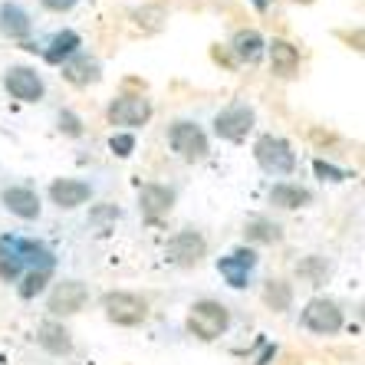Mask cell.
<instances>
[{"label":"cell","mask_w":365,"mask_h":365,"mask_svg":"<svg viewBox=\"0 0 365 365\" xmlns=\"http://www.w3.org/2000/svg\"><path fill=\"white\" fill-rule=\"evenodd\" d=\"M185 326L195 339L214 342L230 329V309L224 303H217V299H197V303L187 309Z\"/></svg>","instance_id":"1"},{"label":"cell","mask_w":365,"mask_h":365,"mask_svg":"<svg viewBox=\"0 0 365 365\" xmlns=\"http://www.w3.org/2000/svg\"><path fill=\"white\" fill-rule=\"evenodd\" d=\"M168 145L181 162H204L211 155V138L197 122L178 119L168 125Z\"/></svg>","instance_id":"2"},{"label":"cell","mask_w":365,"mask_h":365,"mask_svg":"<svg viewBox=\"0 0 365 365\" xmlns=\"http://www.w3.org/2000/svg\"><path fill=\"white\" fill-rule=\"evenodd\" d=\"M254 158L267 175H280V178H287V175L297 171V152H293V145H289L287 138L273 135V132H267V135H260L254 142Z\"/></svg>","instance_id":"3"},{"label":"cell","mask_w":365,"mask_h":365,"mask_svg":"<svg viewBox=\"0 0 365 365\" xmlns=\"http://www.w3.org/2000/svg\"><path fill=\"white\" fill-rule=\"evenodd\" d=\"M102 313L115 326H142L148 319V299L132 289H109L102 297Z\"/></svg>","instance_id":"4"},{"label":"cell","mask_w":365,"mask_h":365,"mask_svg":"<svg viewBox=\"0 0 365 365\" xmlns=\"http://www.w3.org/2000/svg\"><path fill=\"white\" fill-rule=\"evenodd\" d=\"M299 323L303 329L316 332V336H336V332L346 326V316H342V306L329 297H313L303 306L299 313Z\"/></svg>","instance_id":"5"},{"label":"cell","mask_w":365,"mask_h":365,"mask_svg":"<svg viewBox=\"0 0 365 365\" xmlns=\"http://www.w3.org/2000/svg\"><path fill=\"white\" fill-rule=\"evenodd\" d=\"M152 99L142 93H122L115 96V99L109 102V109H106V119L112 122V125L119 128H142L148 125V119H152Z\"/></svg>","instance_id":"6"},{"label":"cell","mask_w":365,"mask_h":365,"mask_svg":"<svg viewBox=\"0 0 365 365\" xmlns=\"http://www.w3.org/2000/svg\"><path fill=\"white\" fill-rule=\"evenodd\" d=\"M257 125V112L247 102H234L227 109H221L214 115V135L224 142H244Z\"/></svg>","instance_id":"7"},{"label":"cell","mask_w":365,"mask_h":365,"mask_svg":"<svg viewBox=\"0 0 365 365\" xmlns=\"http://www.w3.org/2000/svg\"><path fill=\"white\" fill-rule=\"evenodd\" d=\"M165 257H168L175 267H185V270L187 267H197L204 257H207V237L195 227L178 230V234L165 244Z\"/></svg>","instance_id":"8"},{"label":"cell","mask_w":365,"mask_h":365,"mask_svg":"<svg viewBox=\"0 0 365 365\" xmlns=\"http://www.w3.org/2000/svg\"><path fill=\"white\" fill-rule=\"evenodd\" d=\"M257 264H260V254L254 247H234L227 257L217 260V273L227 280V287L244 289L250 283V273L257 270Z\"/></svg>","instance_id":"9"},{"label":"cell","mask_w":365,"mask_h":365,"mask_svg":"<svg viewBox=\"0 0 365 365\" xmlns=\"http://www.w3.org/2000/svg\"><path fill=\"white\" fill-rule=\"evenodd\" d=\"M89 303V289L83 280H60L46 297V309L53 316H76Z\"/></svg>","instance_id":"10"},{"label":"cell","mask_w":365,"mask_h":365,"mask_svg":"<svg viewBox=\"0 0 365 365\" xmlns=\"http://www.w3.org/2000/svg\"><path fill=\"white\" fill-rule=\"evenodd\" d=\"M4 86L20 102H40L46 96V83H43V76L34 66H10L7 76H4Z\"/></svg>","instance_id":"11"},{"label":"cell","mask_w":365,"mask_h":365,"mask_svg":"<svg viewBox=\"0 0 365 365\" xmlns=\"http://www.w3.org/2000/svg\"><path fill=\"white\" fill-rule=\"evenodd\" d=\"M175 187L158 185V181H145L138 187V211H142L145 221H162L165 214L175 207Z\"/></svg>","instance_id":"12"},{"label":"cell","mask_w":365,"mask_h":365,"mask_svg":"<svg viewBox=\"0 0 365 365\" xmlns=\"http://www.w3.org/2000/svg\"><path fill=\"white\" fill-rule=\"evenodd\" d=\"M0 204L7 207L14 217H20V221H36L43 211V204H40V195H36L34 187H26V185H10L0 191Z\"/></svg>","instance_id":"13"},{"label":"cell","mask_w":365,"mask_h":365,"mask_svg":"<svg viewBox=\"0 0 365 365\" xmlns=\"http://www.w3.org/2000/svg\"><path fill=\"white\" fill-rule=\"evenodd\" d=\"M50 201L60 207V211H76V207H83L89 197H93V185L83 178H56L50 185Z\"/></svg>","instance_id":"14"},{"label":"cell","mask_w":365,"mask_h":365,"mask_svg":"<svg viewBox=\"0 0 365 365\" xmlns=\"http://www.w3.org/2000/svg\"><path fill=\"white\" fill-rule=\"evenodd\" d=\"M36 342L40 349H46L50 356H69L73 352V332L60 323V319H43L36 326Z\"/></svg>","instance_id":"15"},{"label":"cell","mask_w":365,"mask_h":365,"mask_svg":"<svg viewBox=\"0 0 365 365\" xmlns=\"http://www.w3.org/2000/svg\"><path fill=\"white\" fill-rule=\"evenodd\" d=\"M267 53H270V69L273 76L280 79H289L299 73V50L293 46L289 40H280V36H273L270 43H267Z\"/></svg>","instance_id":"16"},{"label":"cell","mask_w":365,"mask_h":365,"mask_svg":"<svg viewBox=\"0 0 365 365\" xmlns=\"http://www.w3.org/2000/svg\"><path fill=\"white\" fill-rule=\"evenodd\" d=\"M14 250H17V257L24 260V267L30 264L34 270H50L56 267V254H53L46 244H40V240H26V237H10L7 240Z\"/></svg>","instance_id":"17"},{"label":"cell","mask_w":365,"mask_h":365,"mask_svg":"<svg viewBox=\"0 0 365 365\" xmlns=\"http://www.w3.org/2000/svg\"><path fill=\"white\" fill-rule=\"evenodd\" d=\"M0 34L7 40H26L34 34V20L20 4H0Z\"/></svg>","instance_id":"18"},{"label":"cell","mask_w":365,"mask_h":365,"mask_svg":"<svg viewBox=\"0 0 365 365\" xmlns=\"http://www.w3.org/2000/svg\"><path fill=\"white\" fill-rule=\"evenodd\" d=\"M309 201H313V191L297 185V181H277L270 187V204L280 207V211H297V207H306Z\"/></svg>","instance_id":"19"},{"label":"cell","mask_w":365,"mask_h":365,"mask_svg":"<svg viewBox=\"0 0 365 365\" xmlns=\"http://www.w3.org/2000/svg\"><path fill=\"white\" fill-rule=\"evenodd\" d=\"M63 76H66V83H73V86H93L102 79V66H99V60H93V56L76 53V56H69V60L63 63Z\"/></svg>","instance_id":"20"},{"label":"cell","mask_w":365,"mask_h":365,"mask_svg":"<svg viewBox=\"0 0 365 365\" xmlns=\"http://www.w3.org/2000/svg\"><path fill=\"white\" fill-rule=\"evenodd\" d=\"M230 50H234V56H237L240 63H260L267 53V40L257 30H237L234 34V40H230Z\"/></svg>","instance_id":"21"},{"label":"cell","mask_w":365,"mask_h":365,"mask_svg":"<svg viewBox=\"0 0 365 365\" xmlns=\"http://www.w3.org/2000/svg\"><path fill=\"white\" fill-rule=\"evenodd\" d=\"M79 46H83V40H79L76 30H60V34L50 40V46L43 50V60L50 63V66H63L69 56H76Z\"/></svg>","instance_id":"22"},{"label":"cell","mask_w":365,"mask_h":365,"mask_svg":"<svg viewBox=\"0 0 365 365\" xmlns=\"http://www.w3.org/2000/svg\"><path fill=\"white\" fill-rule=\"evenodd\" d=\"M244 237L247 244H280L283 240V227L270 217H254L244 224Z\"/></svg>","instance_id":"23"},{"label":"cell","mask_w":365,"mask_h":365,"mask_svg":"<svg viewBox=\"0 0 365 365\" xmlns=\"http://www.w3.org/2000/svg\"><path fill=\"white\" fill-rule=\"evenodd\" d=\"M264 303L270 306L273 313H287L289 306H293V287L287 280H267L264 283Z\"/></svg>","instance_id":"24"},{"label":"cell","mask_w":365,"mask_h":365,"mask_svg":"<svg viewBox=\"0 0 365 365\" xmlns=\"http://www.w3.org/2000/svg\"><path fill=\"white\" fill-rule=\"evenodd\" d=\"M297 273H299V277H306V280L313 283V287H323V283L329 280L332 264H329V260H326L323 254H309V257H306V260H299Z\"/></svg>","instance_id":"25"},{"label":"cell","mask_w":365,"mask_h":365,"mask_svg":"<svg viewBox=\"0 0 365 365\" xmlns=\"http://www.w3.org/2000/svg\"><path fill=\"white\" fill-rule=\"evenodd\" d=\"M20 277H24V260H20L17 250H14L7 240H0V280L17 283Z\"/></svg>","instance_id":"26"},{"label":"cell","mask_w":365,"mask_h":365,"mask_svg":"<svg viewBox=\"0 0 365 365\" xmlns=\"http://www.w3.org/2000/svg\"><path fill=\"white\" fill-rule=\"evenodd\" d=\"M46 283H50V270H30L24 277V283H20V297L24 299L40 297L43 289H46Z\"/></svg>","instance_id":"27"},{"label":"cell","mask_w":365,"mask_h":365,"mask_svg":"<svg viewBox=\"0 0 365 365\" xmlns=\"http://www.w3.org/2000/svg\"><path fill=\"white\" fill-rule=\"evenodd\" d=\"M56 125H60V132L63 135H69V138H83V119H79L76 112H69V109H63L60 115H56Z\"/></svg>","instance_id":"28"},{"label":"cell","mask_w":365,"mask_h":365,"mask_svg":"<svg viewBox=\"0 0 365 365\" xmlns=\"http://www.w3.org/2000/svg\"><path fill=\"white\" fill-rule=\"evenodd\" d=\"M109 148H112V155L128 158V155L135 152V135H132V132H115V135L109 138Z\"/></svg>","instance_id":"29"},{"label":"cell","mask_w":365,"mask_h":365,"mask_svg":"<svg viewBox=\"0 0 365 365\" xmlns=\"http://www.w3.org/2000/svg\"><path fill=\"white\" fill-rule=\"evenodd\" d=\"M313 171H316V175H319L323 181H346V178H349L342 168H336V165L323 162V158H316V162H313Z\"/></svg>","instance_id":"30"},{"label":"cell","mask_w":365,"mask_h":365,"mask_svg":"<svg viewBox=\"0 0 365 365\" xmlns=\"http://www.w3.org/2000/svg\"><path fill=\"white\" fill-rule=\"evenodd\" d=\"M119 207H96L93 214H89V221L93 224H99V227H106V224H112V221H119Z\"/></svg>","instance_id":"31"},{"label":"cell","mask_w":365,"mask_h":365,"mask_svg":"<svg viewBox=\"0 0 365 365\" xmlns=\"http://www.w3.org/2000/svg\"><path fill=\"white\" fill-rule=\"evenodd\" d=\"M46 10H53V14H69V10L76 7L79 0H40Z\"/></svg>","instance_id":"32"},{"label":"cell","mask_w":365,"mask_h":365,"mask_svg":"<svg viewBox=\"0 0 365 365\" xmlns=\"http://www.w3.org/2000/svg\"><path fill=\"white\" fill-rule=\"evenodd\" d=\"M297 4H309V0H297Z\"/></svg>","instance_id":"33"}]
</instances>
